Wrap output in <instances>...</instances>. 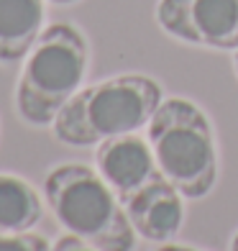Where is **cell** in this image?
Returning a JSON list of instances; mask_svg holds the SVG:
<instances>
[{"instance_id":"6da1fadb","label":"cell","mask_w":238,"mask_h":251,"mask_svg":"<svg viewBox=\"0 0 238 251\" xmlns=\"http://www.w3.org/2000/svg\"><path fill=\"white\" fill-rule=\"evenodd\" d=\"M162 100L156 79L146 75H116L77 90L54 118L51 133L67 146H97L116 136L149 128Z\"/></svg>"},{"instance_id":"7a4b0ae2","label":"cell","mask_w":238,"mask_h":251,"mask_svg":"<svg viewBox=\"0 0 238 251\" xmlns=\"http://www.w3.org/2000/svg\"><path fill=\"white\" fill-rule=\"evenodd\" d=\"M44 200L67 233L97 251H133L139 233L126 205L87 164H59L44 177Z\"/></svg>"},{"instance_id":"3957f363","label":"cell","mask_w":238,"mask_h":251,"mask_svg":"<svg viewBox=\"0 0 238 251\" xmlns=\"http://www.w3.org/2000/svg\"><path fill=\"white\" fill-rule=\"evenodd\" d=\"M87 67L90 47L85 33L72 24L47 26L24 59L16 85L18 118L33 128L51 126L77 90H82Z\"/></svg>"},{"instance_id":"277c9868","label":"cell","mask_w":238,"mask_h":251,"mask_svg":"<svg viewBox=\"0 0 238 251\" xmlns=\"http://www.w3.org/2000/svg\"><path fill=\"white\" fill-rule=\"evenodd\" d=\"M149 144L162 175L187 200H202L218 182V141L210 118L185 98L159 102L149 123Z\"/></svg>"},{"instance_id":"5b68a950","label":"cell","mask_w":238,"mask_h":251,"mask_svg":"<svg viewBox=\"0 0 238 251\" xmlns=\"http://www.w3.org/2000/svg\"><path fill=\"white\" fill-rule=\"evenodd\" d=\"M156 24L192 47L238 49V0H159Z\"/></svg>"},{"instance_id":"8992f818","label":"cell","mask_w":238,"mask_h":251,"mask_svg":"<svg viewBox=\"0 0 238 251\" xmlns=\"http://www.w3.org/2000/svg\"><path fill=\"white\" fill-rule=\"evenodd\" d=\"M95 167L123 205L149 182L162 177L149 139L139 133H123L97 144Z\"/></svg>"},{"instance_id":"52a82bcc","label":"cell","mask_w":238,"mask_h":251,"mask_svg":"<svg viewBox=\"0 0 238 251\" xmlns=\"http://www.w3.org/2000/svg\"><path fill=\"white\" fill-rule=\"evenodd\" d=\"M185 200L187 198L162 175L126 202V213L141 238L151 244H169L182 231Z\"/></svg>"},{"instance_id":"ba28073f","label":"cell","mask_w":238,"mask_h":251,"mask_svg":"<svg viewBox=\"0 0 238 251\" xmlns=\"http://www.w3.org/2000/svg\"><path fill=\"white\" fill-rule=\"evenodd\" d=\"M47 0H0V64H16L44 31Z\"/></svg>"},{"instance_id":"9c48e42d","label":"cell","mask_w":238,"mask_h":251,"mask_svg":"<svg viewBox=\"0 0 238 251\" xmlns=\"http://www.w3.org/2000/svg\"><path fill=\"white\" fill-rule=\"evenodd\" d=\"M44 218V200L28 179L0 175V233H26Z\"/></svg>"},{"instance_id":"30bf717a","label":"cell","mask_w":238,"mask_h":251,"mask_svg":"<svg viewBox=\"0 0 238 251\" xmlns=\"http://www.w3.org/2000/svg\"><path fill=\"white\" fill-rule=\"evenodd\" d=\"M0 251H51V244L39 233H0Z\"/></svg>"},{"instance_id":"8fae6325","label":"cell","mask_w":238,"mask_h":251,"mask_svg":"<svg viewBox=\"0 0 238 251\" xmlns=\"http://www.w3.org/2000/svg\"><path fill=\"white\" fill-rule=\"evenodd\" d=\"M51 251H97V249L90 246V244H85L82 238L67 233V236H59V238L51 244Z\"/></svg>"},{"instance_id":"7c38bea8","label":"cell","mask_w":238,"mask_h":251,"mask_svg":"<svg viewBox=\"0 0 238 251\" xmlns=\"http://www.w3.org/2000/svg\"><path fill=\"white\" fill-rule=\"evenodd\" d=\"M154 251H200V249H195V246H182V244L169 241V244H156Z\"/></svg>"},{"instance_id":"4fadbf2b","label":"cell","mask_w":238,"mask_h":251,"mask_svg":"<svg viewBox=\"0 0 238 251\" xmlns=\"http://www.w3.org/2000/svg\"><path fill=\"white\" fill-rule=\"evenodd\" d=\"M231 251H238V231L233 233V241H231Z\"/></svg>"},{"instance_id":"5bb4252c","label":"cell","mask_w":238,"mask_h":251,"mask_svg":"<svg viewBox=\"0 0 238 251\" xmlns=\"http://www.w3.org/2000/svg\"><path fill=\"white\" fill-rule=\"evenodd\" d=\"M51 3H56V5H72V3H77V0H51Z\"/></svg>"}]
</instances>
